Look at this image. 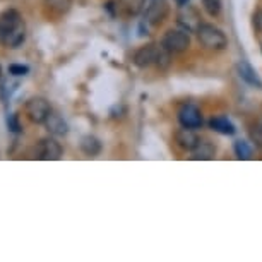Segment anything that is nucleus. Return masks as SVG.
I'll return each instance as SVG.
<instances>
[{"label":"nucleus","instance_id":"obj_13","mask_svg":"<svg viewBox=\"0 0 262 262\" xmlns=\"http://www.w3.org/2000/svg\"><path fill=\"white\" fill-rule=\"evenodd\" d=\"M214 155H216V147L207 141H199V144L192 149V160L207 161V160H212Z\"/></svg>","mask_w":262,"mask_h":262},{"label":"nucleus","instance_id":"obj_3","mask_svg":"<svg viewBox=\"0 0 262 262\" xmlns=\"http://www.w3.org/2000/svg\"><path fill=\"white\" fill-rule=\"evenodd\" d=\"M161 47L170 53H182L190 47V38L185 29H168L161 39Z\"/></svg>","mask_w":262,"mask_h":262},{"label":"nucleus","instance_id":"obj_17","mask_svg":"<svg viewBox=\"0 0 262 262\" xmlns=\"http://www.w3.org/2000/svg\"><path fill=\"white\" fill-rule=\"evenodd\" d=\"M47 7L55 14H66L72 6V0H45Z\"/></svg>","mask_w":262,"mask_h":262},{"label":"nucleus","instance_id":"obj_14","mask_svg":"<svg viewBox=\"0 0 262 262\" xmlns=\"http://www.w3.org/2000/svg\"><path fill=\"white\" fill-rule=\"evenodd\" d=\"M209 125H211L212 130L220 132V134H223V136H233L235 134V125L226 117H214V118H211Z\"/></svg>","mask_w":262,"mask_h":262},{"label":"nucleus","instance_id":"obj_21","mask_svg":"<svg viewBox=\"0 0 262 262\" xmlns=\"http://www.w3.org/2000/svg\"><path fill=\"white\" fill-rule=\"evenodd\" d=\"M9 72L12 74V76H26L29 72V67L28 66H23V63H12V66H9Z\"/></svg>","mask_w":262,"mask_h":262},{"label":"nucleus","instance_id":"obj_5","mask_svg":"<svg viewBox=\"0 0 262 262\" xmlns=\"http://www.w3.org/2000/svg\"><path fill=\"white\" fill-rule=\"evenodd\" d=\"M52 108L48 105V101L45 98H31L28 103H26V113L29 117V120L34 122V123H45L47 117L50 115Z\"/></svg>","mask_w":262,"mask_h":262},{"label":"nucleus","instance_id":"obj_23","mask_svg":"<svg viewBox=\"0 0 262 262\" xmlns=\"http://www.w3.org/2000/svg\"><path fill=\"white\" fill-rule=\"evenodd\" d=\"M255 134H257V137L262 141V115H260V118L257 120V125H255Z\"/></svg>","mask_w":262,"mask_h":262},{"label":"nucleus","instance_id":"obj_11","mask_svg":"<svg viewBox=\"0 0 262 262\" xmlns=\"http://www.w3.org/2000/svg\"><path fill=\"white\" fill-rule=\"evenodd\" d=\"M45 125H47V130L53 136H66L69 132L66 120L55 112H50V115H48L45 120Z\"/></svg>","mask_w":262,"mask_h":262},{"label":"nucleus","instance_id":"obj_9","mask_svg":"<svg viewBox=\"0 0 262 262\" xmlns=\"http://www.w3.org/2000/svg\"><path fill=\"white\" fill-rule=\"evenodd\" d=\"M38 155L41 160L57 161V160H60V156H62V147L55 139H43L41 144H39Z\"/></svg>","mask_w":262,"mask_h":262},{"label":"nucleus","instance_id":"obj_4","mask_svg":"<svg viewBox=\"0 0 262 262\" xmlns=\"http://www.w3.org/2000/svg\"><path fill=\"white\" fill-rule=\"evenodd\" d=\"M177 21L182 26V29H185L187 33H197V29L201 28V16L190 4H180L179 14H177Z\"/></svg>","mask_w":262,"mask_h":262},{"label":"nucleus","instance_id":"obj_1","mask_svg":"<svg viewBox=\"0 0 262 262\" xmlns=\"http://www.w3.org/2000/svg\"><path fill=\"white\" fill-rule=\"evenodd\" d=\"M26 38V26L17 11L0 14V43L9 48H17Z\"/></svg>","mask_w":262,"mask_h":262},{"label":"nucleus","instance_id":"obj_7","mask_svg":"<svg viewBox=\"0 0 262 262\" xmlns=\"http://www.w3.org/2000/svg\"><path fill=\"white\" fill-rule=\"evenodd\" d=\"M168 14V2L166 0H151L146 9V21L149 24H160Z\"/></svg>","mask_w":262,"mask_h":262},{"label":"nucleus","instance_id":"obj_6","mask_svg":"<svg viewBox=\"0 0 262 262\" xmlns=\"http://www.w3.org/2000/svg\"><path fill=\"white\" fill-rule=\"evenodd\" d=\"M179 122L182 127L187 128H197L202 125V115L201 110L194 105H184L179 110Z\"/></svg>","mask_w":262,"mask_h":262},{"label":"nucleus","instance_id":"obj_25","mask_svg":"<svg viewBox=\"0 0 262 262\" xmlns=\"http://www.w3.org/2000/svg\"><path fill=\"white\" fill-rule=\"evenodd\" d=\"M0 76H2V69H0Z\"/></svg>","mask_w":262,"mask_h":262},{"label":"nucleus","instance_id":"obj_12","mask_svg":"<svg viewBox=\"0 0 262 262\" xmlns=\"http://www.w3.org/2000/svg\"><path fill=\"white\" fill-rule=\"evenodd\" d=\"M144 6H146V0H118V11L128 17L141 14Z\"/></svg>","mask_w":262,"mask_h":262},{"label":"nucleus","instance_id":"obj_19","mask_svg":"<svg viewBox=\"0 0 262 262\" xmlns=\"http://www.w3.org/2000/svg\"><path fill=\"white\" fill-rule=\"evenodd\" d=\"M202 7L209 16H217L221 12V0H202Z\"/></svg>","mask_w":262,"mask_h":262},{"label":"nucleus","instance_id":"obj_2","mask_svg":"<svg viewBox=\"0 0 262 262\" xmlns=\"http://www.w3.org/2000/svg\"><path fill=\"white\" fill-rule=\"evenodd\" d=\"M197 38L207 50H223L226 47L225 33L212 24H201V28L197 29Z\"/></svg>","mask_w":262,"mask_h":262},{"label":"nucleus","instance_id":"obj_22","mask_svg":"<svg viewBox=\"0 0 262 262\" xmlns=\"http://www.w3.org/2000/svg\"><path fill=\"white\" fill-rule=\"evenodd\" d=\"M254 26L257 28V31L262 34V11H257L254 14Z\"/></svg>","mask_w":262,"mask_h":262},{"label":"nucleus","instance_id":"obj_8","mask_svg":"<svg viewBox=\"0 0 262 262\" xmlns=\"http://www.w3.org/2000/svg\"><path fill=\"white\" fill-rule=\"evenodd\" d=\"M158 48L156 45H147V47H142L139 50L136 52L134 55V63L137 67L141 69H146L152 66V63H156V58H158Z\"/></svg>","mask_w":262,"mask_h":262},{"label":"nucleus","instance_id":"obj_20","mask_svg":"<svg viewBox=\"0 0 262 262\" xmlns=\"http://www.w3.org/2000/svg\"><path fill=\"white\" fill-rule=\"evenodd\" d=\"M7 127H9V130L14 132V134L21 132V123H19V118H17L16 113H12V115H7Z\"/></svg>","mask_w":262,"mask_h":262},{"label":"nucleus","instance_id":"obj_24","mask_svg":"<svg viewBox=\"0 0 262 262\" xmlns=\"http://www.w3.org/2000/svg\"><path fill=\"white\" fill-rule=\"evenodd\" d=\"M180 4H185V2H189V0H179Z\"/></svg>","mask_w":262,"mask_h":262},{"label":"nucleus","instance_id":"obj_18","mask_svg":"<svg viewBox=\"0 0 262 262\" xmlns=\"http://www.w3.org/2000/svg\"><path fill=\"white\" fill-rule=\"evenodd\" d=\"M235 155L238 160H249L252 156V149L249 147V144L244 141H236L235 142Z\"/></svg>","mask_w":262,"mask_h":262},{"label":"nucleus","instance_id":"obj_10","mask_svg":"<svg viewBox=\"0 0 262 262\" xmlns=\"http://www.w3.org/2000/svg\"><path fill=\"white\" fill-rule=\"evenodd\" d=\"M175 139H177V144H179L182 149H185V151H192L201 141L199 137H197L195 132H194V128H187V127H184L182 130L177 132Z\"/></svg>","mask_w":262,"mask_h":262},{"label":"nucleus","instance_id":"obj_16","mask_svg":"<svg viewBox=\"0 0 262 262\" xmlns=\"http://www.w3.org/2000/svg\"><path fill=\"white\" fill-rule=\"evenodd\" d=\"M81 149L84 155L88 156H96L101 151V142L96 139L95 136H86L81 139Z\"/></svg>","mask_w":262,"mask_h":262},{"label":"nucleus","instance_id":"obj_15","mask_svg":"<svg viewBox=\"0 0 262 262\" xmlns=\"http://www.w3.org/2000/svg\"><path fill=\"white\" fill-rule=\"evenodd\" d=\"M238 74H240V77L244 79L245 82H249V84H252V86H255V88H262L260 79L257 77V74L254 72V69H252L249 63H245V62L238 63Z\"/></svg>","mask_w":262,"mask_h":262}]
</instances>
